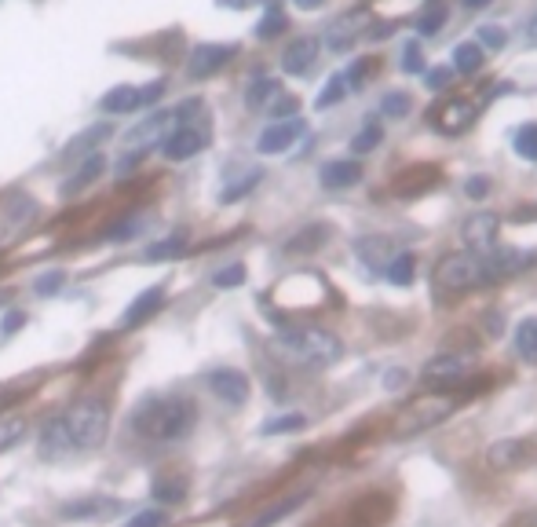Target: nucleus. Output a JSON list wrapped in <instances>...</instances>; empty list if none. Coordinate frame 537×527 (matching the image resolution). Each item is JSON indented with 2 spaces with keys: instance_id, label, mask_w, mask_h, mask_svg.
Listing matches in <instances>:
<instances>
[{
  "instance_id": "obj_1",
  "label": "nucleus",
  "mask_w": 537,
  "mask_h": 527,
  "mask_svg": "<svg viewBox=\"0 0 537 527\" xmlns=\"http://www.w3.org/2000/svg\"><path fill=\"white\" fill-rule=\"evenodd\" d=\"M271 352L282 363L300 366V370H326V366L340 363L344 345L337 334H329L322 326H289L271 337Z\"/></svg>"
},
{
  "instance_id": "obj_2",
  "label": "nucleus",
  "mask_w": 537,
  "mask_h": 527,
  "mask_svg": "<svg viewBox=\"0 0 537 527\" xmlns=\"http://www.w3.org/2000/svg\"><path fill=\"white\" fill-rule=\"evenodd\" d=\"M194 421H198L194 403H187V399H179V396H158L136 410V421H132V425H136V432L143 440L176 443L194 429Z\"/></svg>"
},
{
  "instance_id": "obj_3",
  "label": "nucleus",
  "mask_w": 537,
  "mask_h": 527,
  "mask_svg": "<svg viewBox=\"0 0 537 527\" xmlns=\"http://www.w3.org/2000/svg\"><path fill=\"white\" fill-rule=\"evenodd\" d=\"M212 143V121L201 107V99H187L172 110V125L161 140V154L169 162H187Z\"/></svg>"
},
{
  "instance_id": "obj_4",
  "label": "nucleus",
  "mask_w": 537,
  "mask_h": 527,
  "mask_svg": "<svg viewBox=\"0 0 537 527\" xmlns=\"http://www.w3.org/2000/svg\"><path fill=\"white\" fill-rule=\"evenodd\" d=\"M63 421L66 432H70V443H74V454L95 451L110 432V410H106L103 399H81V403L66 410Z\"/></svg>"
},
{
  "instance_id": "obj_5",
  "label": "nucleus",
  "mask_w": 537,
  "mask_h": 527,
  "mask_svg": "<svg viewBox=\"0 0 537 527\" xmlns=\"http://www.w3.org/2000/svg\"><path fill=\"white\" fill-rule=\"evenodd\" d=\"M450 414H453L450 396H424V399H417V403H410L406 410H399V418H395L391 432H395L399 440H410V436H421V432L443 425Z\"/></svg>"
},
{
  "instance_id": "obj_6",
  "label": "nucleus",
  "mask_w": 537,
  "mask_h": 527,
  "mask_svg": "<svg viewBox=\"0 0 537 527\" xmlns=\"http://www.w3.org/2000/svg\"><path fill=\"white\" fill-rule=\"evenodd\" d=\"M435 286L446 293L486 286L483 257H479V253H450V257H443L439 264H435Z\"/></svg>"
},
{
  "instance_id": "obj_7",
  "label": "nucleus",
  "mask_w": 537,
  "mask_h": 527,
  "mask_svg": "<svg viewBox=\"0 0 537 527\" xmlns=\"http://www.w3.org/2000/svg\"><path fill=\"white\" fill-rule=\"evenodd\" d=\"M169 125H172V114H165V110L150 114L147 121H139L136 129H132V132L125 136V154H121L117 169H121V173H128V169L143 162V158H147V154L154 151V147H161V140H165Z\"/></svg>"
},
{
  "instance_id": "obj_8",
  "label": "nucleus",
  "mask_w": 537,
  "mask_h": 527,
  "mask_svg": "<svg viewBox=\"0 0 537 527\" xmlns=\"http://www.w3.org/2000/svg\"><path fill=\"white\" fill-rule=\"evenodd\" d=\"M161 96H165V81H150V85H117L99 99V107H103L106 114H132V110L150 107V103Z\"/></svg>"
},
{
  "instance_id": "obj_9",
  "label": "nucleus",
  "mask_w": 537,
  "mask_h": 527,
  "mask_svg": "<svg viewBox=\"0 0 537 527\" xmlns=\"http://www.w3.org/2000/svg\"><path fill=\"white\" fill-rule=\"evenodd\" d=\"M475 103H468V99H446L443 107L432 110V125L435 132H443V136H461V132H468L475 125Z\"/></svg>"
},
{
  "instance_id": "obj_10",
  "label": "nucleus",
  "mask_w": 537,
  "mask_h": 527,
  "mask_svg": "<svg viewBox=\"0 0 537 527\" xmlns=\"http://www.w3.org/2000/svg\"><path fill=\"white\" fill-rule=\"evenodd\" d=\"M307 132L304 118H282V121H274V125H267L264 132H260V140H256V151L260 154H282L289 151L300 136Z\"/></svg>"
},
{
  "instance_id": "obj_11",
  "label": "nucleus",
  "mask_w": 537,
  "mask_h": 527,
  "mask_svg": "<svg viewBox=\"0 0 537 527\" xmlns=\"http://www.w3.org/2000/svg\"><path fill=\"white\" fill-rule=\"evenodd\" d=\"M238 48L234 44H198L194 52H190V63H187V74L190 77H212L220 74L223 66L231 63Z\"/></svg>"
},
{
  "instance_id": "obj_12",
  "label": "nucleus",
  "mask_w": 537,
  "mask_h": 527,
  "mask_svg": "<svg viewBox=\"0 0 537 527\" xmlns=\"http://www.w3.org/2000/svg\"><path fill=\"white\" fill-rule=\"evenodd\" d=\"M475 352H439L435 359L424 363V377H432V381H461L464 374H472L475 370Z\"/></svg>"
},
{
  "instance_id": "obj_13",
  "label": "nucleus",
  "mask_w": 537,
  "mask_h": 527,
  "mask_svg": "<svg viewBox=\"0 0 537 527\" xmlns=\"http://www.w3.org/2000/svg\"><path fill=\"white\" fill-rule=\"evenodd\" d=\"M497 231H501L497 213H472L461 227L464 246L472 249V253H486V249L497 246Z\"/></svg>"
},
{
  "instance_id": "obj_14",
  "label": "nucleus",
  "mask_w": 537,
  "mask_h": 527,
  "mask_svg": "<svg viewBox=\"0 0 537 527\" xmlns=\"http://www.w3.org/2000/svg\"><path fill=\"white\" fill-rule=\"evenodd\" d=\"M483 257V275H486V286L490 282H501L508 279V275H516V271H523L527 264L523 260H534L530 253H519V249H486V253H479Z\"/></svg>"
},
{
  "instance_id": "obj_15",
  "label": "nucleus",
  "mask_w": 537,
  "mask_h": 527,
  "mask_svg": "<svg viewBox=\"0 0 537 527\" xmlns=\"http://www.w3.org/2000/svg\"><path fill=\"white\" fill-rule=\"evenodd\" d=\"M37 451H41V458H48V462H63V458L74 454V443H70V432H66L63 414H55V418L41 429Z\"/></svg>"
},
{
  "instance_id": "obj_16",
  "label": "nucleus",
  "mask_w": 537,
  "mask_h": 527,
  "mask_svg": "<svg viewBox=\"0 0 537 527\" xmlns=\"http://www.w3.org/2000/svg\"><path fill=\"white\" fill-rule=\"evenodd\" d=\"M161 308H165V286H150V290H143L136 301L125 308V315H121V326H125V330H136V326L150 323V319H154Z\"/></svg>"
},
{
  "instance_id": "obj_17",
  "label": "nucleus",
  "mask_w": 537,
  "mask_h": 527,
  "mask_svg": "<svg viewBox=\"0 0 537 527\" xmlns=\"http://www.w3.org/2000/svg\"><path fill=\"white\" fill-rule=\"evenodd\" d=\"M318 37H296L289 48H285V55H282V70L285 74H293V77H304V74H311L315 70V63H318Z\"/></svg>"
},
{
  "instance_id": "obj_18",
  "label": "nucleus",
  "mask_w": 537,
  "mask_h": 527,
  "mask_svg": "<svg viewBox=\"0 0 537 527\" xmlns=\"http://www.w3.org/2000/svg\"><path fill=\"white\" fill-rule=\"evenodd\" d=\"M369 26V11H348L344 19H337L333 26H329L326 33V44L333 48V52H348L351 44L362 37V30Z\"/></svg>"
},
{
  "instance_id": "obj_19",
  "label": "nucleus",
  "mask_w": 537,
  "mask_h": 527,
  "mask_svg": "<svg viewBox=\"0 0 537 527\" xmlns=\"http://www.w3.org/2000/svg\"><path fill=\"white\" fill-rule=\"evenodd\" d=\"M209 388L223 403H231V407H242L245 399H249V377L242 370H212Z\"/></svg>"
},
{
  "instance_id": "obj_20",
  "label": "nucleus",
  "mask_w": 537,
  "mask_h": 527,
  "mask_svg": "<svg viewBox=\"0 0 537 527\" xmlns=\"http://www.w3.org/2000/svg\"><path fill=\"white\" fill-rule=\"evenodd\" d=\"M435 183H439V169H435V165H410V169L399 173V180H395V194H399V198H417V194L432 191Z\"/></svg>"
},
{
  "instance_id": "obj_21",
  "label": "nucleus",
  "mask_w": 537,
  "mask_h": 527,
  "mask_svg": "<svg viewBox=\"0 0 537 527\" xmlns=\"http://www.w3.org/2000/svg\"><path fill=\"white\" fill-rule=\"evenodd\" d=\"M318 180H322V187H329V191H348V187H355V183L362 180V165L351 162V158H337V162L322 165Z\"/></svg>"
},
{
  "instance_id": "obj_22",
  "label": "nucleus",
  "mask_w": 537,
  "mask_h": 527,
  "mask_svg": "<svg viewBox=\"0 0 537 527\" xmlns=\"http://www.w3.org/2000/svg\"><path fill=\"white\" fill-rule=\"evenodd\" d=\"M490 462L497 469H516V465L534 462V443L530 440H501L490 447Z\"/></svg>"
},
{
  "instance_id": "obj_23",
  "label": "nucleus",
  "mask_w": 537,
  "mask_h": 527,
  "mask_svg": "<svg viewBox=\"0 0 537 527\" xmlns=\"http://www.w3.org/2000/svg\"><path fill=\"white\" fill-rule=\"evenodd\" d=\"M114 513H117V502L114 498H103V495L77 498V502H66L63 506L66 520H106V517H114Z\"/></svg>"
},
{
  "instance_id": "obj_24",
  "label": "nucleus",
  "mask_w": 537,
  "mask_h": 527,
  "mask_svg": "<svg viewBox=\"0 0 537 527\" xmlns=\"http://www.w3.org/2000/svg\"><path fill=\"white\" fill-rule=\"evenodd\" d=\"M103 165H106V162H103V154H92V158H88V162L74 173V180H66V183H63V194H81V191L88 187V183L99 180Z\"/></svg>"
},
{
  "instance_id": "obj_25",
  "label": "nucleus",
  "mask_w": 537,
  "mask_h": 527,
  "mask_svg": "<svg viewBox=\"0 0 537 527\" xmlns=\"http://www.w3.org/2000/svg\"><path fill=\"white\" fill-rule=\"evenodd\" d=\"M260 176H264L260 169H245L242 176H234V180L220 191V202H223V205H231V202H238V198H245V194H249V191L256 187V183H260Z\"/></svg>"
},
{
  "instance_id": "obj_26",
  "label": "nucleus",
  "mask_w": 537,
  "mask_h": 527,
  "mask_svg": "<svg viewBox=\"0 0 537 527\" xmlns=\"http://www.w3.org/2000/svg\"><path fill=\"white\" fill-rule=\"evenodd\" d=\"M304 502H307V495H289L285 502H278V506H271L267 513H260V517H256L249 527H274L278 520H285L289 513H296V509L304 506Z\"/></svg>"
},
{
  "instance_id": "obj_27",
  "label": "nucleus",
  "mask_w": 537,
  "mask_h": 527,
  "mask_svg": "<svg viewBox=\"0 0 537 527\" xmlns=\"http://www.w3.org/2000/svg\"><path fill=\"white\" fill-rule=\"evenodd\" d=\"M483 66V48L479 44H457L453 48V74H475Z\"/></svg>"
},
{
  "instance_id": "obj_28",
  "label": "nucleus",
  "mask_w": 537,
  "mask_h": 527,
  "mask_svg": "<svg viewBox=\"0 0 537 527\" xmlns=\"http://www.w3.org/2000/svg\"><path fill=\"white\" fill-rule=\"evenodd\" d=\"M274 96H282V85H278L274 77H260V81H253V88L245 92V103L253 110H260V107H267Z\"/></svg>"
},
{
  "instance_id": "obj_29",
  "label": "nucleus",
  "mask_w": 537,
  "mask_h": 527,
  "mask_svg": "<svg viewBox=\"0 0 537 527\" xmlns=\"http://www.w3.org/2000/svg\"><path fill=\"white\" fill-rule=\"evenodd\" d=\"M413 271H417V257H413V253H399V257L388 260V282L391 286H410Z\"/></svg>"
},
{
  "instance_id": "obj_30",
  "label": "nucleus",
  "mask_w": 537,
  "mask_h": 527,
  "mask_svg": "<svg viewBox=\"0 0 537 527\" xmlns=\"http://www.w3.org/2000/svg\"><path fill=\"white\" fill-rule=\"evenodd\" d=\"M516 352L523 355L527 363H537V319L519 323V330H516Z\"/></svg>"
},
{
  "instance_id": "obj_31",
  "label": "nucleus",
  "mask_w": 537,
  "mask_h": 527,
  "mask_svg": "<svg viewBox=\"0 0 537 527\" xmlns=\"http://www.w3.org/2000/svg\"><path fill=\"white\" fill-rule=\"evenodd\" d=\"M26 432V418L22 414H0V451H8L22 440Z\"/></svg>"
},
{
  "instance_id": "obj_32",
  "label": "nucleus",
  "mask_w": 537,
  "mask_h": 527,
  "mask_svg": "<svg viewBox=\"0 0 537 527\" xmlns=\"http://www.w3.org/2000/svg\"><path fill=\"white\" fill-rule=\"evenodd\" d=\"M183 249H187V235H169V238H161V242H154V246H147V260L179 257Z\"/></svg>"
},
{
  "instance_id": "obj_33",
  "label": "nucleus",
  "mask_w": 537,
  "mask_h": 527,
  "mask_svg": "<svg viewBox=\"0 0 537 527\" xmlns=\"http://www.w3.org/2000/svg\"><path fill=\"white\" fill-rule=\"evenodd\" d=\"M285 26H289L285 11L278 8V4H271V11H267L264 19H260V26H256V37H260V41H271V37H278Z\"/></svg>"
},
{
  "instance_id": "obj_34",
  "label": "nucleus",
  "mask_w": 537,
  "mask_h": 527,
  "mask_svg": "<svg viewBox=\"0 0 537 527\" xmlns=\"http://www.w3.org/2000/svg\"><path fill=\"white\" fill-rule=\"evenodd\" d=\"M348 92H351V88H348V77H344V74H333V77L326 81V92H322V96L315 99V107H318V110L333 107V103H340V99L348 96Z\"/></svg>"
},
{
  "instance_id": "obj_35",
  "label": "nucleus",
  "mask_w": 537,
  "mask_h": 527,
  "mask_svg": "<svg viewBox=\"0 0 537 527\" xmlns=\"http://www.w3.org/2000/svg\"><path fill=\"white\" fill-rule=\"evenodd\" d=\"M322 242H326V227L315 224V227H304V231H300V238H293L285 249H289V253H307V249H318Z\"/></svg>"
},
{
  "instance_id": "obj_36",
  "label": "nucleus",
  "mask_w": 537,
  "mask_h": 527,
  "mask_svg": "<svg viewBox=\"0 0 537 527\" xmlns=\"http://www.w3.org/2000/svg\"><path fill=\"white\" fill-rule=\"evenodd\" d=\"M516 154L527 158V162H537V125H519L516 129Z\"/></svg>"
},
{
  "instance_id": "obj_37",
  "label": "nucleus",
  "mask_w": 537,
  "mask_h": 527,
  "mask_svg": "<svg viewBox=\"0 0 537 527\" xmlns=\"http://www.w3.org/2000/svg\"><path fill=\"white\" fill-rule=\"evenodd\" d=\"M103 136H110V125H95V129H88V132H81L70 147H66V154L63 158H74V154H81V151H92L95 143L103 140Z\"/></svg>"
},
{
  "instance_id": "obj_38",
  "label": "nucleus",
  "mask_w": 537,
  "mask_h": 527,
  "mask_svg": "<svg viewBox=\"0 0 537 527\" xmlns=\"http://www.w3.org/2000/svg\"><path fill=\"white\" fill-rule=\"evenodd\" d=\"M380 140H384V129H380L377 121H373V125H366V129H362V132H358V136H355V140H351V151H355V154L377 151Z\"/></svg>"
},
{
  "instance_id": "obj_39",
  "label": "nucleus",
  "mask_w": 537,
  "mask_h": 527,
  "mask_svg": "<svg viewBox=\"0 0 537 527\" xmlns=\"http://www.w3.org/2000/svg\"><path fill=\"white\" fill-rule=\"evenodd\" d=\"M380 110H384V118H406L413 110V99L406 92H391V96H384Z\"/></svg>"
},
{
  "instance_id": "obj_40",
  "label": "nucleus",
  "mask_w": 537,
  "mask_h": 527,
  "mask_svg": "<svg viewBox=\"0 0 537 527\" xmlns=\"http://www.w3.org/2000/svg\"><path fill=\"white\" fill-rule=\"evenodd\" d=\"M307 421L300 418V414H282V418H271V421H264V436H278V432H296V429H304Z\"/></svg>"
},
{
  "instance_id": "obj_41",
  "label": "nucleus",
  "mask_w": 537,
  "mask_h": 527,
  "mask_svg": "<svg viewBox=\"0 0 537 527\" xmlns=\"http://www.w3.org/2000/svg\"><path fill=\"white\" fill-rule=\"evenodd\" d=\"M183 495H187V484H183V480H158V484H154V498H161L165 506L183 502Z\"/></svg>"
},
{
  "instance_id": "obj_42",
  "label": "nucleus",
  "mask_w": 537,
  "mask_h": 527,
  "mask_svg": "<svg viewBox=\"0 0 537 527\" xmlns=\"http://www.w3.org/2000/svg\"><path fill=\"white\" fill-rule=\"evenodd\" d=\"M377 74V59H358L351 70H344V77H348V88H358L366 85V77Z\"/></svg>"
},
{
  "instance_id": "obj_43",
  "label": "nucleus",
  "mask_w": 537,
  "mask_h": 527,
  "mask_svg": "<svg viewBox=\"0 0 537 527\" xmlns=\"http://www.w3.org/2000/svg\"><path fill=\"white\" fill-rule=\"evenodd\" d=\"M505 44H508V37L501 26H479V48H486V52H501Z\"/></svg>"
},
{
  "instance_id": "obj_44",
  "label": "nucleus",
  "mask_w": 537,
  "mask_h": 527,
  "mask_svg": "<svg viewBox=\"0 0 537 527\" xmlns=\"http://www.w3.org/2000/svg\"><path fill=\"white\" fill-rule=\"evenodd\" d=\"M446 26V8H432V11H424L421 22H417V33L421 37H432V33H439Z\"/></svg>"
},
{
  "instance_id": "obj_45",
  "label": "nucleus",
  "mask_w": 537,
  "mask_h": 527,
  "mask_svg": "<svg viewBox=\"0 0 537 527\" xmlns=\"http://www.w3.org/2000/svg\"><path fill=\"white\" fill-rule=\"evenodd\" d=\"M165 524H169V513H165V509H143V513H136L125 527H165Z\"/></svg>"
},
{
  "instance_id": "obj_46",
  "label": "nucleus",
  "mask_w": 537,
  "mask_h": 527,
  "mask_svg": "<svg viewBox=\"0 0 537 527\" xmlns=\"http://www.w3.org/2000/svg\"><path fill=\"white\" fill-rule=\"evenodd\" d=\"M358 257L366 260H384V253H388V242H384V238H362V242H358Z\"/></svg>"
},
{
  "instance_id": "obj_47",
  "label": "nucleus",
  "mask_w": 537,
  "mask_h": 527,
  "mask_svg": "<svg viewBox=\"0 0 537 527\" xmlns=\"http://www.w3.org/2000/svg\"><path fill=\"white\" fill-rule=\"evenodd\" d=\"M242 282H245L242 264H231V268H223L212 275V286H220V290H227V286H242Z\"/></svg>"
},
{
  "instance_id": "obj_48",
  "label": "nucleus",
  "mask_w": 537,
  "mask_h": 527,
  "mask_svg": "<svg viewBox=\"0 0 537 527\" xmlns=\"http://www.w3.org/2000/svg\"><path fill=\"white\" fill-rule=\"evenodd\" d=\"M63 282H66L63 271H48V275H41V279H37V293H41V297H52V293L63 290Z\"/></svg>"
},
{
  "instance_id": "obj_49",
  "label": "nucleus",
  "mask_w": 537,
  "mask_h": 527,
  "mask_svg": "<svg viewBox=\"0 0 537 527\" xmlns=\"http://www.w3.org/2000/svg\"><path fill=\"white\" fill-rule=\"evenodd\" d=\"M296 110H300V103H296L293 96H274V107H271V118H293Z\"/></svg>"
},
{
  "instance_id": "obj_50",
  "label": "nucleus",
  "mask_w": 537,
  "mask_h": 527,
  "mask_svg": "<svg viewBox=\"0 0 537 527\" xmlns=\"http://www.w3.org/2000/svg\"><path fill=\"white\" fill-rule=\"evenodd\" d=\"M402 70H406V74H421L424 70V63H421V48H417V44H406V59H402Z\"/></svg>"
},
{
  "instance_id": "obj_51",
  "label": "nucleus",
  "mask_w": 537,
  "mask_h": 527,
  "mask_svg": "<svg viewBox=\"0 0 537 527\" xmlns=\"http://www.w3.org/2000/svg\"><path fill=\"white\" fill-rule=\"evenodd\" d=\"M424 81H428V88H446L453 81V66H439V70H428L424 74Z\"/></svg>"
},
{
  "instance_id": "obj_52",
  "label": "nucleus",
  "mask_w": 537,
  "mask_h": 527,
  "mask_svg": "<svg viewBox=\"0 0 537 527\" xmlns=\"http://www.w3.org/2000/svg\"><path fill=\"white\" fill-rule=\"evenodd\" d=\"M136 227H139V220H125V224L110 227V231H106V238H110V242H128V238H136V235H132Z\"/></svg>"
},
{
  "instance_id": "obj_53",
  "label": "nucleus",
  "mask_w": 537,
  "mask_h": 527,
  "mask_svg": "<svg viewBox=\"0 0 537 527\" xmlns=\"http://www.w3.org/2000/svg\"><path fill=\"white\" fill-rule=\"evenodd\" d=\"M486 191H490V180H486V176H472V180L464 183V194H468V198H486Z\"/></svg>"
},
{
  "instance_id": "obj_54",
  "label": "nucleus",
  "mask_w": 537,
  "mask_h": 527,
  "mask_svg": "<svg viewBox=\"0 0 537 527\" xmlns=\"http://www.w3.org/2000/svg\"><path fill=\"white\" fill-rule=\"evenodd\" d=\"M22 323H26V315H22V312H8V315H4V323H0V337H11Z\"/></svg>"
},
{
  "instance_id": "obj_55",
  "label": "nucleus",
  "mask_w": 537,
  "mask_h": 527,
  "mask_svg": "<svg viewBox=\"0 0 537 527\" xmlns=\"http://www.w3.org/2000/svg\"><path fill=\"white\" fill-rule=\"evenodd\" d=\"M406 381H410V374H406V370H388V374H384V388H388V392L402 388Z\"/></svg>"
},
{
  "instance_id": "obj_56",
  "label": "nucleus",
  "mask_w": 537,
  "mask_h": 527,
  "mask_svg": "<svg viewBox=\"0 0 537 527\" xmlns=\"http://www.w3.org/2000/svg\"><path fill=\"white\" fill-rule=\"evenodd\" d=\"M322 0H296V8H304V11H311V8H318Z\"/></svg>"
},
{
  "instance_id": "obj_57",
  "label": "nucleus",
  "mask_w": 537,
  "mask_h": 527,
  "mask_svg": "<svg viewBox=\"0 0 537 527\" xmlns=\"http://www.w3.org/2000/svg\"><path fill=\"white\" fill-rule=\"evenodd\" d=\"M527 30H530V33H527V37H530V44H537V19H534V22H530Z\"/></svg>"
},
{
  "instance_id": "obj_58",
  "label": "nucleus",
  "mask_w": 537,
  "mask_h": 527,
  "mask_svg": "<svg viewBox=\"0 0 537 527\" xmlns=\"http://www.w3.org/2000/svg\"><path fill=\"white\" fill-rule=\"evenodd\" d=\"M464 4H468V8H483L486 0H464Z\"/></svg>"
},
{
  "instance_id": "obj_59",
  "label": "nucleus",
  "mask_w": 537,
  "mask_h": 527,
  "mask_svg": "<svg viewBox=\"0 0 537 527\" xmlns=\"http://www.w3.org/2000/svg\"><path fill=\"white\" fill-rule=\"evenodd\" d=\"M4 301H8V293H0V304H4Z\"/></svg>"
}]
</instances>
